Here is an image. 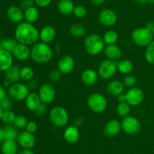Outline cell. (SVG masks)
<instances>
[{
  "instance_id": "29",
  "label": "cell",
  "mask_w": 154,
  "mask_h": 154,
  "mask_svg": "<svg viewBox=\"0 0 154 154\" xmlns=\"http://www.w3.org/2000/svg\"><path fill=\"white\" fill-rule=\"evenodd\" d=\"M133 70V64L129 60H121L117 63V71L124 75H129Z\"/></svg>"
},
{
  "instance_id": "56",
  "label": "cell",
  "mask_w": 154,
  "mask_h": 154,
  "mask_svg": "<svg viewBox=\"0 0 154 154\" xmlns=\"http://www.w3.org/2000/svg\"><path fill=\"white\" fill-rule=\"evenodd\" d=\"M135 1L140 4H145V3L148 2V0H135Z\"/></svg>"
},
{
  "instance_id": "4",
  "label": "cell",
  "mask_w": 154,
  "mask_h": 154,
  "mask_svg": "<svg viewBox=\"0 0 154 154\" xmlns=\"http://www.w3.org/2000/svg\"><path fill=\"white\" fill-rule=\"evenodd\" d=\"M131 38L138 46L147 47L153 42V34L147 27H138L132 31Z\"/></svg>"
},
{
  "instance_id": "53",
  "label": "cell",
  "mask_w": 154,
  "mask_h": 154,
  "mask_svg": "<svg viewBox=\"0 0 154 154\" xmlns=\"http://www.w3.org/2000/svg\"><path fill=\"white\" fill-rule=\"evenodd\" d=\"M5 140V134H4V131H3V128L0 127V144L3 143V141Z\"/></svg>"
},
{
  "instance_id": "54",
  "label": "cell",
  "mask_w": 154,
  "mask_h": 154,
  "mask_svg": "<svg viewBox=\"0 0 154 154\" xmlns=\"http://www.w3.org/2000/svg\"><path fill=\"white\" fill-rule=\"evenodd\" d=\"M11 85H12V83L11 82L9 81V80H8L7 79L5 78L4 81H3V85H2L4 86L5 88H8L10 87V86Z\"/></svg>"
},
{
  "instance_id": "18",
  "label": "cell",
  "mask_w": 154,
  "mask_h": 154,
  "mask_svg": "<svg viewBox=\"0 0 154 154\" xmlns=\"http://www.w3.org/2000/svg\"><path fill=\"white\" fill-rule=\"evenodd\" d=\"M99 76V75L97 71L93 69L88 68V69H86L83 71L81 78V81L83 82L84 85L87 86H93L97 82Z\"/></svg>"
},
{
  "instance_id": "1",
  "label": "cell",
  "mask_w": 154,
  "mask_h": 154,
  "mask_svg": "<svg viewBox=\"0 0 154 154\" xmlns=\"http://www.w3.org/2000/svg\"><path fill=\"white\" fill-rule=\"evenodd\" d=\"M14 39L18 43L33 45L39 39V31L32 24L23 21L15 28Z\"/></svg>"
},
{
  "instance_id": "2",
  "label": "cell",
  "mask_w": 154,
  "mask_h": 154,
  "mask_svg": "<svg viewBox=\"0 0 154 154\" xmlns=\"http://www.w3.org/2000/svg\"><path fill=\"white\" fill-rule=\"evenodd\" d=\"M54 57V51L48 43L38 42L31 48L30 57L37 63H46L51 61Z\"/></svg>"
},
{
  "instance_id": "40",
  "label": "cell",
  "mask_w": 154,
  "mask_h": 154,
  "mask_svg": "<svg viewBox=\"0 0 154 154\" xmlns=\"http://www.w3.org/2000/svg\"><path fill=\"white\" fill-rule=\"evenodd\" d=\"M73 14L77 18H84L87 15V9L83 5H77L75 7Z\"/></svg>"
},
{
  "instance_id": "37",
  "label": "cell",
  "mask_w": 154,
  "mask_h": 154,
  "mask_svg": "<svg viewBox=\"0 0 154 154\" xmlns=\"http://www.w3.org/2000/svg\"><path fill=\"white\" fill-rule=\"evenodd\" d=\"M27 123H28V120L26 116L23 115H17L15 117L13 125L17 129H23V128H26Z\"/></svg>"
},
{
  "instance_id": "19",
  "label": "cell",
  "mask_w": 154,
  "mask_h": 154,
  "mask_svg": "<svg viewBox=\"0 0 154 154\" xmlns=\"http://www.w3.org/2000/svg\"><path fill=\"white\" fill-rule=\"evenodd\" d=\"M56 35H57V33L54 27L52 26L47 25L42 27V30L39 31V39L41 42L49 44L52 41H54Z\"/></svg>"
},
{
  "instance_id": "61",
  "label": "cell",
  "mask_w": 154,
  "mask_h": 154,
  "mask_svg": "<svg viewBox=\"0 0 154 154\" xmlns=\"http://www.w3.org/2000/svg\"><path fill=\"white\" fill-rule=\"evenodd\" d=\"M2 46H1V44H0V50H2Z\"/></svg>"
},
{
  "instance_id": "43",
  "label": "cell",
  "mask_w": 154,
  "mask_h": 154,
  "mask_svg": "<svg viewBox=\"0 0 154 154\" xmlns=\"http://www.w3.org/2000/svg\"><path fill=\"white\" fill-rule=\"evenodd\" d=\"M34 4H35V0H20V7L23 11L34 6Z\"/></svg>"
},
{
  "instance_id": "16",
  "label": "cell",
  "mask_w": 154,
  "mask_h": 154,
  "mask_svg": "<svg viewBox=\"0 0 154 154\" xmlns=\"http://www.w3.org/2000/svg\"><path fill=\"white\" fill-rule=\"evenodd\" d=\"M14 57L20 61H26L30 57L31 49L28 45L23 44L17 43L15 46L14 49L12 51Z\"/></svg>"
},
{
  "instance_id": "35",
  "label": "cell",
  "mask_w": 154,
  "mask_h": 154,
  "mask_svg": "<svg viewBox=\"0 0 154 154\" xmlns=\"http://www.w3.org/2000/svg\"><path fill=\"white\" fill-rule=\"evenodd\" d=\"M131 111V106L127 102L119 103L117 106V113L119 116L124 118L129 116Z\"/></svg>"
},
{
  "instance_id": "44",
  "label": "cell",
  "mask_w": 154,
  "mask_h": 154,
  "mask_svg": "<svg viewBox=\"0 0 154 154\" xmlns=\"http://www.w3.org/2000/svg\"><path fill=\"white\" fill-rule=\"evenodd\" d=\"M37 123H36L35 121H29V122H28V123H27L26 127V130L27 131H29V132H31L34 134L36 131V130H37Z\"/></svg>"
},
{
  "instance_id": "24",
  "label": "cell",
  "mask_w": 154,
  "mask_h": 154,
  "mask_svg": "<svg viewBox=\"0 0 154 154\" xmlns=\"http://www.w3.org/2000/svg\"><path fill=\"white\" fill-rule=\"evenodd\" d=\"M106 89L109 95L117 97L120 94L123 93L125 86L123 82H120L119 80H112L108 83Z\"/></svg>"
},
{
  "instance_id": "47",
  "label": "cell",
  "mask_w": 154,
  "mask_h": 154,
  "mask_svg": "<svg viewBox=\"0 0 154 154\" xmlns=\"http://www.w3.org/2000/svg\"><path fill=\"white\" fill-rule=\"evenodd\" d=\"M38 85V81L37 80L34 79L29 80V81L28 82V83H27V86H28L29 90H35V88H37Z\"/></svg>"
},
{
  "instance_id": "27",
  "label": "cell",
  "mask_w": 154,
  "mask_h": 154,
  "mask_svg": "<svg viewBox=\"0 0 154 154\" xmlns=\"http://www.w3.org/2000/svg\"><path fill=\"white\" fill-rule=\"evenodd\" d=\"M20 69L18 66H12L11 67H10L8 70L5 71V77L8 80H9L12 84L18 82L19 80L20 79Z\"/></svg>"
},
{
  "instance_id": "22",
  "label": "cell",
  "mask_w": 154,
  "mask_h": 154,
  "mask_svg": "<svg viewBox=\"0 0 154 154\" xmlns=\"http://www.w3.org/2000/svg\"><path fill=\"white\" fill-rule=\"evenodd\" d=\"M42 104L38 94L36 92H29L28 96L25 99V105L29 110L35 112L38 107Z\"/></svg>"
},
{
  "instance_id": "15",
  "label": "cell",
  "mask_w": 154,
  "mask_h": 154,
  "mask_svg": "<svg viewBox=\"0 0 154 154\" xmlns=\"http://www.w3.org/2000/svg\"><path fill=\"white\" fill-rule=\"evenodd\" d=\"M8 18L14 24H20L24 20V11L20 6L11 5L8 8L6 11Z\"/></svg>"
},
{
  "instance_id": "32",
  "label": "cell",
  "mask_w": 154,
  "mask_h": 154,
  "mask_svg": "<svg viewBox=\"0 0 154 154\" xmlns=\"http://www.w3.org/2000/svg\"><path fill=\"white\" fill-rule=\"evenodd\" d=\"M17 43L18 42H17L16 39H11V38H4V39L0 40L2 48L11 53Z\"/></svg>"
},
{
  "instance_id": "26",
  "label": "cell",
  "mask_w": 154,
  "mask_h": 154,
  "mask_svg": "<svg viewBox=\"0 0 154 154\" xmlns=\"http://www.w3.org/2000/svg\"><path fill=\"white\" fill-rule=\"evenodd\" d=\"M1 152L2 154H17L19 151L16 140H5L1 144Z\"/></svg>"
},
{
  "instance_id": "39",
  "label": "cell",
  "mask_w": 154,
  "mask_h": 154,
  "mask_svg": "<svg viewBox=\"0 0 154 154\" xmlns=\"http://www.w3.org/2000/svg\"><path fill=\"white\" fill-rule=\"evenodd\" d=\"M136 82H137L136 77H135V75H132V74L126 75V77H125L123 80V85H124L125 87L129 88L135 87Z\"/></svg>"
},
{
  "instance_id": "11",
  "label": "cell",
  "mask_w": 154,
  "mask_h": 154,
  "mask_svg": "<svg viewBox=\"0 0 154 154\" xmlns=\"http://www.w3.org/2000/svg\"><path fill=\"white\" fill-rule=\"evenodd\" d=\"M38 95L41 101L45 104H49L54 101L56 96L55 88L49 83H44L40 86L38 90Z\"/></svg>"
},
{
  "instance_id": "23",
  "label": "cell",
  "mask_w": 154,
  "mask_h": 154,
  "mask_svg": "<svg viewBox=\"0 0 154 154\" xmlns=\"http://www.w3.org/2000/svg\"><path fill=\"white\" fill-rule=\"evenodd\" d=\"M104 53H105V55L107 57V59L117 60V61L122 56L121 49L116 44L106 45L105 49H104Z\"/></svg>"
},
{
  "instance_id": "57",
  "label": "cell",
  "mask_w": 154,
  "mask_h": 154,
  "mask_svg": "<svg viewBox=\"0 0 154 154\" xmlns=\"http://www.w3.org/2000/svg\"><path fill=\"white\" fill-rule=\"evenodd\" d=\"M2 112H3L2 108L1 106H0V121H1V117H2Z\"/></svg>"
},
{
  "instance_id": "21",
  "label": "cell",
  "mask_w": 154,
  "mask_h": 154,
  "mask_svg": "<svg viewBox=\"0 0 154 154\" xmlns=\"http://www.w3.org/2000/svg\"><path fill=\"white\" fill-rule=\"evenodd\" d=\"M14 56L11 52L0 50V71H5L9 69L13 66Z\"/></svg>"
},
{
  "instance_id": "45",
  "label": "cell",
  "mask_w": 154,
  "mask_h": 154,
  "mask_svg": "<svg viewBox=\"0 0 154 154\" xmlns=\"http://www.w3.org/2000/svg\"><path fill=\"white\" fill-rule=\"evenodd\" d=\"M46 112H47V104H44V103L42 102V104H40V106H39L38 107V109L35 110V114L37 115V116H41L45 115V113H46Z\"/></svg>"
},
{
  "instance_id": "34",
  "label": "cell",
  "mask_w": 154,
  "mask_h": 154,
  "mask_svg": "<svg viewBox=\"0 0 154 154\" xmlns=\"http://www.w3.org/2000/svg\"><path fill=\"white\" fill-rule=\"evenodd\" d=\"M20 79L23 80L25 82H29V80L32 79L33 77H34L35 72L32 68L28 66H25L23 67L20 68Z\"/></svg>"
},
{
  "instance_id": "10",
  "label": "cell",
  "mask_w": 154,
  "mask_h": 154,
  "mask_svg": "<svg viewBox=\"0 0 154 154\" xmlns=\"http://www.w3.org/2000/svg\"><path fill=\"white\" fill-rule=\"evenodd\" d=\"M126 102L131 107L140 105L144 99V93L140 88L133 87L126 91Z\"/></svg>"
},
{
  "instance_id": "46",
  "label": "cell",
  "mask_w": 154,
  "mask_h": 154,
  "mask_svg": "<svg viewBox=\"0 0 154 154\" xmlns=\"http://www.w3.org/2000/svg\"><path fill=\"white\" fill-rule=\"evenodd\" d=\"M52 1L53 0H35V3L38 7L45 8L50 5Z\"/></svg>"
},
{
  "instance_id": "49",
  "label": "cell",
  "mask_w": 154,
  "mask_h": 154,
  "mask_svg": "<svg viewBox=\"0 0 154 154\" xmlns=\"http://www.w3.org/2000/svg\"><path fill=\"white\" fill-rule=\"evenodd\" d=\"M84 118L81 117V116H80V117H78V118H76V119H75V124H74V125H75V126H77V127H79V126H81V125H82V124L84 123Z\"/></svg>"
},
{
  "instance_id": "48",
  "label": "cell",
  "mask_w": 154,
  "mask_h": 154,
  "mask_svg": "<svg viewBox=\"0 0 154 154\" xmlns=\"http://www.w3.org/2000/svg\"><path fill=\"white\" fill-rule=\"evenodd\" d=\"M7 97V91L6 89L2 85H0V102Z\"/></svg>"
},
{
  "instance_id": "25",
  "label": "cell",
  "mask_w": 154,
  "mask_h": 154,
  "mask_svg": "<svg viewBox=\"0 0 154 154\" xmlns=\"http://www.w3.org/2000/svg\"><path fill=\"white\" fill-rule=\"evenodd\" d=\"M75 7L72 0H60L57 5V10L63 15H69L73 13Z\"/></svg>"
},
{
  "instance_id": "58",
  "label": "cell",
  "mask_w": 154,
  "mask_h": 154,
  "mask_svg": "<svg viewBox=\"0 0 154 154\" xmlns=\"http://www.w3.org/2000/svg\"><path fill=\"white\" fill-rule=\"evenodd\" d=\"M148 2L150 3V4L154 5V0H148Z\"/></svg>"
},
{
  "instance_id": "51",
  "label": "cell",
  "mask_w": 154,
  "mask_h": 154,
  "mask_svg": "<svg viewBox=\"0 0 154 154\" xmlns=\"http://www.w3.org/2000/svg\"><path fill=\"white\" fill-rule=\"evenodd\" d=\"M17 154H35L34 152L31 149H23V148L21 150L18 152Z\"/></svg>"
},
{
  "instance_id": "5",
  "label": "cell",
  "mask_w": 154,
  "mask_h": 154,
  "mask_svg": "<svg viewBox=\"0 0 154 154\" xmlns=\"http://www.w3.org/2000/svg\"><path fill=\"white\" fill-rule=\"evenodd\" d=\"M87 107L95 113H102L108 107V101L104 95L100 93H93L87 100Z\"/></svg>"
},
{
  "instance_id": "7",
  "label": "cell",
  "mask_w": 154,
  "mask_h": 154,
  "mask_svg": "<svg viewBox=\"0 0 154 154\" xmlns=\"http://www.w3.org/2000/svg\"><path fill=\"white\" fill-rule=\"evenodd\" d=\"M8 94L11 99L15 101H25L26 97L29 94L27 85L20 82L13 83L8 89Z\"/></svg>"
},
{
  "instance_id": "14",
  "label": "cell",
  "mask_w": 154,
  "mask_h": 154,
  "mask_svg": "<svg viewBox=\"0 0 154 154\" xmlns=\"http://www.w3.org/2000/svg\"><path fill=\"white\" fill-rule=\"evenodd\" d=\"M75 66V60L70 55L63 56L57 63V69L62 72V74H69L72 72Z\"/></svg>"
},
{
  "instance_id": "38",
  "label": "cell",
  "mask_w": 154,
  "mask_h": 154,
  "mask_svg": "<svg viewBox=\"0 0 154 154\" xmlns=\"http://www.w3.org/2000/svg\"><path fill=\"white\" fill-rule=\"evenodd\" d=\"M145 59L150 64L154 65V41L147 46L145 51Z\"/></svg>"
},
{
  "instance_id": "20",
  "label": "cell",
  "mask_w": 154,
  "mask_h": 154,
  "mask_svg": "<svg viewBox=\"0 0 154 154\" xmlns=\"http://www.w3.org/2000/svg\"><path fill=\"white\" fill-rule=\"evenodd\" d=\"M63 137L66 142L69 143L73 144L77 143L79 140L80 133L78 130V127L74 125H69L65 130L63 133Z\"/></svg>"
},
{
  "instance_id": "59",
  "label": "cell",
  "mask_w": 154,
  "mask_h": 154,
  "mask_svg": "<svg viewBox=\"0 0 154 154\" xmlns=\"http://www.w3.org/2000/svg\"><path fill=\"white\" fill-rule=\"evenodd\" d=\"M1 36H2V31L1 30H0V39H1ZM0 40H1V39H0Z\"/></svg>"
},
{
  "instance_id": "42",
  "label": "cell",
  "mask_w": 154,
  "mask_h": 154,
  "mask_svg": "<svg viewBox=\"0 0 154 154\" xmlns=\"http://www.w3.org/2000/svg\"><path fill=\"white\" fill-rule=\"evenodd\" d=\"M12 100L9 97H6L4 100L0 102V106L2 108L3 110H11L12 107Z\"/></svg>"
},
{
  "instance_id": "12",
  "label": "cell",
  "mask_w": 154,
  "mask_h": 154,
  "mask_svg": "<svg viewBox=\"0 0 154 154\" xmlns=\"http://www.w3.org/2000/svg\"><path fill=\"white\" fill-rule=\"evenodd\" d=\"M99 21L105 27H112L117 23V15L112 9L105 8L99 13Z\"/></svg>"
},
{
  "instance_id": "6",
  "label": "cell",
  "mask_w": 154,
  "mask_h": 154,
  "mask_svg": "<svg viewBox=\"0 0 154 154\" xmlns=\"http://www.w3.org/2000/svg\"><path fill=\"white\" fill-rule=\"evenodd\" d=\"M49 119L51 124L56 127H63L69 122V113L62 106H55L51 110Z\"/></svg>"
},
{
  "instance_id": "36",
  "label": "cell",
  "mask_w": 154,
  "mask_h": 154,
  "mask_svg": "<svg viewBox=\"0 0 154 154\" xmlns=\"http://www.w3.org/2000/svg\"><path fill=\"white\" fill-rule=\"evenodd\" d=\"M15 117H16V115L14 112L12 111L11 110H3L1 121L5 125H11V124H13Z\"/></svg>"
},
{
  "instance_id": "55",
  "label": "cell",
  "mask_w": 154,
  "mask_h": 154,
  "mask_svg": "<svg viewBox=\"0 0 154 154\" xmlns=\"http://www.w3.org/2000/svg\"><path fill=\"white\" fill-rule=\"evenodd\" d=\"M153 27H154V22H152V21H150V22L147 23V26H146V27H147V29H149V30H151V31H152V30H153Z\"/></svg>"
},
{
  "instance_id": "50",
  "label": "cell",
  "mask_w": 154,
  "mask_h": 154,
  "mask_svg": "<svg viewBox=\"0 0 154 154\" xmlns=\"http://www.w3.org/2000/svg\"><path fill=\"white\" fill-rule=\"evenodd\" d=\"M117 98V101H118L119 103L126 102V94H124V93L120 94V95H118Z\"/></svg>"
},
{
  "instance_id": "28",
  "label": "cell",
  "mask_w": 154,
  "mask_h": 154,
  "mask_svg": "<svg viewBox=\"0 0 154 154\" xmlns=\"http://www.w3.org/2000/svg\"><path fill=\"white\" fill-rule=\"evenodd\" d=\"M24 11V20L26 22L33 24L38 21L39 18V11L37 8L32 6L31 8L26 9Z\"/></svg>"
},
{
  "instance_id": "41",
  "label": "cell",
  "mask_w": 154,
  "mask_h": 154,
  "mask_svg": "<svg viewBox=\"0 0 154 154\" xmlns=\"http://www.w3.org/2000/svg\"><path fill=\"white\" fill-rule=\"evenodd\" d=\"M62 72L58 69L51 70L49 74V79L51 82H58L61 79Z\"/></svg>"
},
{
  "instance_id": "9",
  "label": "cell",
  "mask_w": 154,
  "mask_h": 154,
  "mask_svg": "<svg viewBox=\"0 0 154 154\" xmlns=\"http://www.w3.org/2000/svg\"><path fill=\"white\" fill-rule=\"evenodd\" d=\"M121 123L122 130L128 134H136L140 131L141 128V122L137 118L132 116H127L123 118Z\"/></svg>"
},
{
  "instance_id": "33",
  "label": "cell",
  "mask_w": 154,
  "mask_h": 154,
  "mask_svg": "<svg viewBox=\"0 0 154 154\" xmlns=\"http://www.w3.org/2000/svg\"><path fill=\"white\" fill-rule=\"evenodd\" d=\"M103 40L105 45H114L116 44L119 39L118 33L114 30H108L104 34Z\"/></svg>"
},
{
  "instance_id": "3",
  "label": "cell",
  "mask_w": 154,
  "mask_h": 154,
  "mask_svg": "<svg viewBox=\"0 0 154 154\" xmlns=\"http://www.w3.org/2000/svg\"><path fill=\"white\" fill-rule=\"evenodd\" d=\"M84 48L89 54L96 56L100 54L105 48V43L103 38L99 35L92 33L88 35L84 39Z\"/></svg>"
},
{
  "instance_id": "60",
  "label": "cell",
  "mask_w": 154,
  "mask_h": 154,
  "mask_svg": "<svg viewBox=\"0 0 154 154\" xmlns=\"http://www.w3.org/2000/svg\"><path fill=\"white\" fill-rule=\"evenodd\" d=\"M152 32H153V36H154V27H153V30H152Z\"/></svg>"
},
{
  "instance_id": "17",
  "label": "cell",
  "mask_w": 154,
  "mask_h": 154,
  "mask_svg": "<svg viewBox=\"0 0 154 154\" xmlns=\"http://www.w3.org/2000/svg\"><path fill=\"white\" fill-rule=\"evenodd\" d=\"M122 130L121 123L117 119H111L104 127V134L108 137L117 136Z\"/></svg>"
},
{
  "instance_id": "52",
  "label": "cell",
  "mask_w": 154,
  "mask_h": 154,
  "mask_svg": "<svg viewBox=\"0 0 154 154\" xmlns=\"http://www.w3.org/2000/svg\"><path fill=\"white\" fill-rule=\"evenodd\" d=\"M90 2L91 4L94 5L99 6V5H102V4H104L105 0H90Z\"/></svg>"
},
{
  "instance_id": "31",
  "label": "cell",
  "mask_w": 154,
  "mask_h": 154,
  "mask_svg": "<svg viewBox=\"0 0 154 154\" xmlns=\"http://www.w3.org/2000/svg\"><path fill=\"white\" fill-rule=\"evenodd\" d=\"M85 27L80 24H72L69 28V33L75 38L82 37L85 35Z\"/></svg>"
},
{
  "instance_id": "30",
  "label": "cell",
  "mask_w": 154,
  "mask_h": 154,
  "mask_svg": "<svg viewBox=\"0 0 154 154\" xmlns=\"http://www.w3.org/2000/svg\"><path fill=\"white\" fill-rule=\"evenodd\" d=\"M5 134V140H16L17 139L18 134L17 128L14 126V125H6L3 128Z\"/></svg>"
},
{
  "instance_id": "8",
  "label": "cell",
  "mask_w": 154,
  "mask_h": 154,
  "mask_svg": "<svg viewBox=\"0 0 154 154\" xmlns=\"http://www.w3.org/2000/svg\"><path fill=\"white\" fill-rule=\"evenodd\" d=\"M117 60L106 59L101 62L98 67V74L103 79H109L115 75L117 71Z\"/></svg>"
},
{
  "instance_id": "13",
  "label": "cell",
  "mask_w": 154,
  "mask_h": 154,
  "mask_svg": "<svg viewBox=\"0 0 154 154\" xmlns=\"http://www.w3.org/2000/svg\"><path fill=\"white\" fill-rule=\"evenodd\" d=\"M17 140L18 144L23 149H32L36 143V139L34 134L29 132L26 130L19 133Z\"/></svg>"
}]
</instances>
